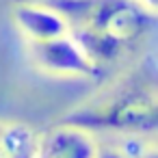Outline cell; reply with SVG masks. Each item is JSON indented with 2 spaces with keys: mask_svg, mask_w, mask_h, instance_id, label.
<instances>
[{
  "mask_svg": "<svg viewBox=\"0 0 158 158\" xmlns=\"http://www.w3.org/2000/svg\"><path fill=\"white\" fill-rule=\"evenodd\" d=\"M56 9L69 35L80 44L89 59L104 72L108 65L132 52L158 24L134 0H41Z\"/></svg>",
  "mask_w": 158,
  "mask_h": 158,
  "instance_id": "6da1fadb",
  "label": "cell"
},
{
  "mask_svg": "<svg viewBox=\"0 0 158 158\" xmlns=\"http://www.w3.org/2000/svg\"><path fill=\"white\" fill-rule=\"evenodd\" d=\"M61 121L93 134L110 132L128 139L158 136V82L123 78L72 108Z\"/></svg>",
  "mask_w": 158,
  "mask_h": 158,
  "instance_id": "7a4b0ae2",
  "label": "cell"
},
{
  "mask_svg": "<svg viewBox=\"0 0 158 158\" xmlns=\"http://www.w3.org/2000/svg\"><path fill=\"white\" fill-rule=\"evenodd\" d=\"M28 56L41 72L61 78L95 80L104 74L69 33L50 41L28 44Z\"/></svg>",
  "mask_w": 158,
  "mask_h": 158,
  "instance_id": "3957f363",
  "label": "cell"
},
{
  "mask_svg": "<svg viewBox=\"0 0 158 158\" xmlns=\"http://www.w3.org/2000/svg\"><path fill=\"white\" fill-rule=\"evenodd\" d=\"M100 141L93 132L59 121L44 134H37L35 158H95Z\"/></svg>",
  "mask_w": 158,
  "mask_h": 158,
  "instance_id": "277c9868",
  "label": "cell"
},
{
  "mask_svg": "<svg viewBox=\"0 0 158 158\" xmlns=\"http://www.w3.org/2000/svg\"><path fill=\"white\" fill-rule=\"evenodd\" d=\"M11 18L20 35L26 39V44L50 41L69 33L65 18L41 0H22V2H18L11 11Z\"/></svg>",
  "mask_w": 158,
  "mask_h": 158,
  "instance_id": "5b68a950",
  "label": "cell"
},
{
  "mask_svg": "<svg viewBox=\"0 0 158 158\" xmlns=\"http://www.w3.org/2000/svg\"><path fill=\"white\" fill-rule=\"evenodd\" d=\"M37 132L18 121H0V158H35Z\"/></svg>",
  "mask_w": 158,
  "mask_h": 158,
  "instance_id": "8992f818",
  "label": "cell"
},
{
  "mask_svg": "<svg viewBox=\"0 0 158 158\" xmlns=\"http://www.w3.org/2000/svg\"><path fill=\"white\" fill-rule=\"evenodd\" d=\"M132 158H158V143L145 139H126L121 141Z\"/></svg>",
  "mask_w": 158,
  "mask_h": 158,
  "instance_id": "52a82bcc",
  "label": "cell"
},
{
  "mask_svg": "<svg viewBox=\"0 0 158 158\" xmlns=\"http://www.w3.org/2000/svg\"><path fill=\"white\" fill-rule=\"evenodd\" d=\"M95 158H132L126 149L123 143H110V141H100L98 156Z\"/></svg>",
  "mask_w": 158,
  "mask_h": 158,
  "instance_id": "ba28073f",
  "label": "cell"
},
{
  "mask_svg": "<svg viewBox=\"0 0 158 158\" xmlns=\"http://www.w3.org/2000/svg\"><path fill=\"white\" fill-rule=\"evenodd\" d=\"M134 2H139L143 9H147L149 13L158 15V0H134Z\"/></svg>",
  "mask_w": 158,
  "mask_h": 158,
  "instance_id": "9c48e42d",
  "label": "cell"
}]
</instances>
